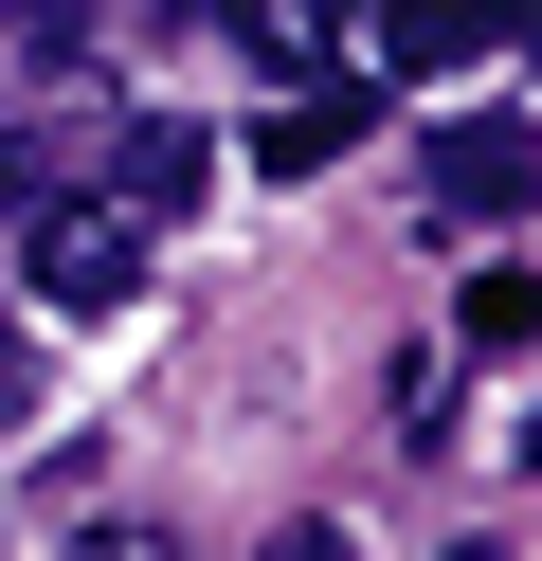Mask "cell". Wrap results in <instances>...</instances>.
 Masks as SVG:
<instances>
[{"instance_id": "obj_5", "label": "cell", "mask_w": 542, "mask_h": 561, "mask_svg": "<svg viewBox=\"0 0 542 561\" xmlns=\"http://www.w3.org/2000/svg\"><path fill=\"white\" fill-rule=\"evenodd\" d=\"M361 146V91H289L272 127H253V163H289V182H308V163H344Z\"/></svg>"}, {"instance_id": "obj_9", "label": "cell", "mask_w": 542, "mask_h": 561, "mask_svg": "<svg viewBox=\"0 0 542 561\" xmlns=\"http://www.w3.org/2000/svg\"><path fill=\"white\" fill-rule=\"evenodd\" d=\"M0 199H19V127H0Z\"/></svg>"}, {"instance_id": "obj_3", "label": "cell", "mask_w": 542, "mask_h": 561, "mask_svg": "<svg viewBox=\"0 0 542 561\" xmlns=\"http://www.w3.org/2000/svg\"><path fill=\"white\" fill-rule=\"evenodd\" d=\"M506 55V0H380V73H470Z\"/></svg>"}, {"instance_id": "obj_8", "label": "cell", "mask_w": 542, "mask_h": 561, "mask_svg": "<svg viewBox=\"0 0 542 561\" xmlns=\"http://www.w3.org/2000/svg\"><path fill=\"white\" fill-rule=\"evenodd\" d=\"M253 561H361V543H344V525H272Z\"/></svg>"}, {"instance_id": "obj_6", "label": "cell", "mask_w": 542, "mask_h": 561, "mask_svg": "<svg viewBox=\"0 0 542 561\" xmlns=\"http://www.w3.org/2000/svg\"><path fill=\"white\" fill-rule=\"evenodd\" d=\"M452 344H470V363H524V344H542V272H470Z\"/></svg>"}, {"instance_id": "obj_4", "label": "cell", "mask_w": 542, "mask_h": 561, "mask_svg": "<svg viewBox=\"0 0 542 561\" xmlns=\"http://www.w3.org/2000/svg\"><path fill=\"white\" fill-rule=\"evenodd\" d=\"M199 182H217L199 127H127V163H108V199H127V218H199Z\"/></svg>"}, {"instance_id": "obj_2", "label": "cell", "mask_w": 542, "mask_h": 561, "mask_svg": "<svg viewBox=\"0 0 542 561\" xmlns=\"http://www.w3.org/2000/svg\"><path fill=\"white\" fill-rule=\"evenodd\" d=\"M416 199H434V218H452V236H488V218H524V199H542V127H524V110H452V127H434V146H416Z\"/></svg>"}, {"instance_id": "obj_7", "label": "cell", "mask_w": 542, "mask_h": 561, "mask_svg": "<svg viewBox=\"0 0 542 561\" xmlns=\"http://www.w3.org/2000/svg\"><path fill=\"white\" fill-rule=\"evenodd\" d=\"M235 37L272 55V73H325V55H344V0H235Z\"/></svg>"}, {"instance_id": "obj_1", "label": "cell", "mask_w": 542, "mask_h": 561, "mask_svg": "<svg viewBox=\"0 0 542 561\" xmlns=\"http://www.w3.org/2000/svg\"><path fill=\"white\" fill-rule=\"evenodd\" d=\"M19 290L55 308V327L127 308L145 290V218H127V199H19Z\"/></svg>"}]
</instances>
